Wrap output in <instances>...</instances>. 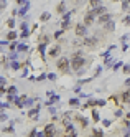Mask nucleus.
<instances>
[{
  "mask_svg": "<svg viewBox=\"0 0 130 137\" xmlns=\"http://www.w3.org/2000/svg\"><path fill=\"white\" fill-rule=\"evenodd\" d=\"M89 63V59L84 58L82 51H76V53H73L71 56V69L73 71H81V69H84V66Z\"/></svg>",
  "mask_w": 130,
  "mask_h": 137,
  "instance_id": "nucleus-1",
  "label": "nucleus"
},
{
  "mask_svg": "<svg viewBox=\"0 0 130 137\" xmlns=\"http://www.w3.org/2000/svg\"><path fill=\"white\" fill-rule=\"evenodd\" d=\"M56 66H58V71L59 73L68 74V73L71 71V59L66 58V56H61V58L58 59V63H56Z\"/></svg>",
  "mask_w": 130,
  "mask_h": 137,
  "instance_id": "nucleus-2",
  "label": "nucleus"
},
{
  "mask_svg": "<svg viewBox=\"0 0 130 137\" xmlns=\"http://www.w3.org/2000/svg\"><path fill=\"white\" fill-rule=\"evenodd\" d=\"M74 33L78 36H87V27L84 23H76L74 25Z\"/></svg>",
  "mask_w": 130,
  "mask_h": 137,
  "instance_id": "nucleus-3",
  "label": "nucleus"
},
{
  "mask_svg": "<svg viewBox=\"0 0 130 137\" xmlns=\"http://www.w3.org/2000/svg\"><path fill=\"white\" fill-rule=\"evenodd\" d=\"M86 40H84V45H86L87 48H96L97 45H99V40H97V36H84Z\"/></svg>",
  "mask_w": 130,
  "mask_h": 137,
  "instance_id": "nucleus-4",
  "label": "nucleus"
},
{
  "mask_svg": "<svg viewBox=\"0 0 130 137\" xmlns=\"http://www.w3.org/2000/svg\"><path fill=\"white\" fill-rule=\"evenodd\" d=\"M59 53H61V46H59V45H54V46H51L50 51H48V55H50L51 58H56V56H59Z\"/></svg>",
  "mask_w": 130,
  "mask_h": 137,
  "instance_id": "nucleus-5",
  "label": "nucleus"
},
{
  "mask_svg": "<svg viewBox=\"0 0 130 137\" xmlns=\"http://www.w3.org/2000/svg\"><path fill=\"white\" fill-rule=\"evenodd\" d=\"M94 20H96V17H94L91 12H87L86 15H84V25H86V27H91V25L94 23Z\"/></svg>",
  "mask_w": 130,
  "mask_h": 137,
  "instance_id": "nucleus-6",
  "label": "nucleus"
},
{
  "mask_svg": "<svg viewBox=\"0 0 130 137\" xmlns=\"http://www.w3.org/2000/svg\"><path fill=\"white\" fill-rule=\"evenodd\" d=\"M45 137H53V135H54V132H56V129H54V126H53V124H48L46 126V127H45Z\"/></svg>",
  "mask_w": 130,
  "mask_h": 137,
  "instance_id": "nucleus-7",
  "label": "nucleus"
},
{
  "mask_svg": "<svg viewBox=\"0 0 130 137\" xmlns=\"http://www.w3.org/2000/svg\"><path fill=\"white\" fill-rule=\"evenodd\" d=\"M78 134H76L74 131V126L73 124H66V135L64 137H76Z\"/></svg>",
  "mask_w": 130,
  "mask_h": 137,
  "instance_id": "nucleus-8",
  "label": "nucleus"
},
{
  "mask_svg": "<svg viewBox=\"0 0 130 137\" xmlns=\"http://www.w3.org/2000/svg\"><path fill=\"white\" fill-rule=\"evenodd\" d=\"M102 7V0H89V10H96Z\"/></svg>",
  "mask_w": 130,
  "mask_h": 137,
  "instance_id": "nucleus-9",
  "label": "nucleus"
},
{
  "mask_svg": "<svg viewBox=\"0 0 130 137\" xmlns=\"http://www.w3.org/2000/svg\"><path fill=\"white\" fill-rule=\"evenodd\" d=\"M25 101H26V96H22V97H15V106L18 107V109H23V106H25Z\"/></svg>",
  "mask_w": 130,
  "mask_h": 137,
  "instance_id": "nucleus-10",
  "label": "nucleus"
},
{
  "mask_svg": "<svg viewBox=\"0 0 130 137\" xmlns=\"http://www.w3.org/2000/svg\"><path fill=\"white\" fill-rule=\"evenodd\" d=\"M104 30L105 31H109V33H110V31H114L115 30V22H114V20H109V22L107 23H104Z\"/></svg>",
  "mask_w": 130,
  "mask_h": 137,
  "instance_id": "nucleus-11",
  "label": "nucleus"
},
{
  "mask_svg": "<svg viewBox=\"0 0 130 137\" xmlns=\"http://www.w3.org/2000/svg\"><path fill=\"white\" fill-rule=\"evenodd\" d=\"M109 20H112V15H110V13H102V15L99 17V23H100V25L107 23Z\"/></svg>",
  "mask_w": 130,
  "mask_h": 137,
  "instance_id": "nucleus-12",
  "label": "nucleus"
},
{
  "mask_svg": "<svg viewBox=\"0 0 130 137\" xmlns=\"http://www.w3.org/2000/svg\"><path fill=\"white\" fill-rule=\"evenodd\" d=\"M38 112H40V106H36L35 109L28 111V117H30V119H36L38 117Z\"/></svg>",
  "mask_w": 130,
  "mask_h": 137,
  "instance_id": "nucleus-13",
  "label": "nucleus"
},
{
  "mask_svg": "<svg viewBox=\"0 0 130 137\" xmlns=\"http://www.w3.org/2000/svg\"><path fill=\"white\" fill-rule=\"evenodd\" d=\"M122 101L130 104V88H128L127 91H124V93H122Z\"/></svg>",
  "mask_w": 130,
  "mask_h": 137,
  "instance_id": "nucleus-14",
  "label": "nucleus"
},
{
  "mask_svg": "<svg viewBox=\"0 0 130 137\" xmlns=\"http://www.w3.org/2000/svg\"><path fill=\"white\" fill-rule=\"evenodd\" d=\"M17 36H18V35H17V31L10 30V31H8V35H7V40H8V41H15V40H17Z\"/></svg>",
  "mask_w": 130,
  "mask_h": 137,
  "instance_id": "nucleus-15",
  "label": "nucleus"
},
{
  "mask_svg": "<svg viewBox=\"0 0 130 137\" xmlns=\"http://www.w3.org/2000/svg\"><path fill=\"white\" fill-rule=\"evenodd\" d=\"M10 58H7V56H0V63H2L3 68H10Z\"/></svg>",
  "mask_w": 130,
  "mask_h": 137,
  "instance_id": "nucleus-16",
  "label": "nucleus"
},
{
  "mask_svg": "<svg viewBox=\"0 0 130 137\" xmlns=\"http://www.w3.org/2000/svg\"><path fill=\"white\" fill-rule=\"evenodd\" d=\"M50 18H51V13H48V12H43V13H41V17H40L41 22H48Z\"/></svg>",
  "mask_w": 130,
  "mask_h": 137,
  "instance_id": "nucleus-17",
  "label": "nucleus"
},
{
  "mask_svg": "<svg viewBox=\"0 0 130 137\" xmlns=\"http://www.w3.org/2000/svg\"><path fill=\"white\" fill-rule=\"evenodd\" d=\"M64 10H66V3L64 2H61L58 7H56V12L58 13H64Z\"/></svg>",
  "mask_w": 130,
  "mask_h": 137,
  "instance_id": "nucleus-18",
  "label": "nucleus"
},
{
  "mask_svg": "<svg viewBox=\"0 0 130 137\" xmlns=\"http://www.w3.org/2000/svg\"><path fill=\"white\" fill-rule=\"evenodd\" d=\"M28 7H30V3L26 2V3H25V7H23V8H22V10H20V12H18V15H20V17H25V13L28 12Z\"/></svg>",
  "mask_w": 130,
  "mask_h": 137,
  "instance_id": "nucleus-19",
  "label": "nucleus"
},
{
  "mask_svg": "<svg viewBox=\"0 0 130 137\" xmlns=\"http://www.w3.org/2000/svg\"><path fill=\"white\" fill-rule=\"evenodd\" d=\"M69 25H71V23H69V20H63V22H61V30H68Z\"/></svg>",
  "mask_w": 130,
  "mask_h": 137,
  "instance_id": "nucleus-20",
  "label": "nucleus"
},
{
  "mask_svg": "<svg viewBox=\"0 0 130 137\" xmlns=\"http://www.w3.org/2000/svg\"><path fill=\"white\" fill-rule=\"evenodd\" d=\"M10 66H12L13 69H18L20 68V63L17 61V59H12V61H10Z\"/></svg>",
  "mask_w": 130,
  "mask_h": 137,
  "instance_id": "nucleus-21",
  "label": "nucleus"
},
{
  "mask_svg": "<svg viewBox=\"0 0 130 137\" xmlns=\"http://www.w3.org/2000/svg\"><path fill=\"white\" fill-rule=\"evenodd\" d=\"M94 134H92V137H104V134H102V131H99V129H94Z\"/></svg>",
  "mask_w": 130,
  "mask_h": 137,
  "instance_id": "nucleus-22",
  "label": "nucleus"
},
{
  "mask_svg": "<svg viewBox=\"0 0 130 137\" xmlns=\"http://www.w3.org/2000/svg\"><path fill=\"white\" fill-rule=\"evenodd\" d=\"M40 43H43V45H48V43H50V38H48L46 35H43V36L40 38Z\"/></svg>",
  "mask_w": 130,
  "mask_h": 137,
  "instance_id": "nucleus-23",
  "label": "nucleus"
},
{
  "mask_svg": "<svg viewBox=\"0 0 130 137\" xmlns=\"http://www.w3.org/2000/svg\"><path fill=\"white\" fill-rule=\"evenodd\" d=\"M69 104H71L73 107H78V106H79V99H76V97H73V99L69 101Z\"/></svg>",
  "mask_w": 130,
  "mask_h": 137,
  "instance_id": "nucleus-24",
  "label": "nucleus"
},
{
  "mask_svg": "<svg viewBox=\"0 0 130 137\" xmlns=\"http://www.w3.org/2000/svg\"><path fill=\"white\" fill-rule=\"evenodd\" d=\"M69 117H71V112H66L64 117H63V122H64V124H69Z\"/></svg>",
  "mask_w": 130,
  "mask_h": 137,
  "instance_id": "nucleus-25",
  "label": "nucleus"
},
{
  "mask_svg": "<svg viewBox=\"0 0 130 137\" xmlns=\"http://www.w3.org/2000/svg\"><path fill=\"white\" fill-rule=\"evenodd\" d=\"M128 8H130L128 0H124V2H122V10H128Z\"/></svg>",
  "mask_w": 130,
  "mask_h": 137,
  "instance_id": "nucleus-26",
  "label": "nucleus"
},
{
  "mask_svg": "<svg viewBox=\"0 0 130 137\" xmlns=\"http://www.w3.org/2000/svg\"><path fill=\"white\" fill-rule=\"evenodd\" d=\"M7 93H8V94H13V96H15V94H17V88H15V86H10Z\"/></svg>",
  "mask_w": 130,
  "mask_h": 137,
  "instance_id": "nucleus-27",
  "label": "nucleus"
},
{
  "mask_svg": "<svg viewBox=\"0 0 130 137\" xmlns=\"http://www.w3.org/2000/svg\"><path fill=\"white\" fill-rule=\"evenodd\" d=\"M38 50H40V53H41V55H45V50H46V45L40 43V46H38Z\"/></svg>",
  "mask_w": 130,
  "mask_h": 137,
  "instance_id": "nucleus-28",
  "label": "nucleus"
},
{
  "mask_svg": "<svg viewBox=\"0 0 130 137\" xmlns=\"http://www.w3.org/2000/svg\"><path fill=\"white\" fill-rule=\"evenodd\" d=\"M92 121H99V112H97V111H92Z\"/></svg>",
  "mask_w": 130,
  "mask_h": 137,
  "instance_id": "nucleus-29",
  "label": "nucleus"
},
{
  "mask_svg": "<svg viewBox=\"0 0 130 137\" xmlns=\"http://www.w3.org/2000/svg\"><path fill=\"white\" fill-rule=\"evenodd\" d=\"M7 27L13 28V27H15V20H13V18H8V22H7Z\"/></svg>",
  "mask_w": 130,
  "mask_h": 137,
  "instance_id": "nucleus-30",
  "label": "nucleus"
},
{
  "mask_svg": "<svg viewBox=\"0 0 130 137\" xmlns=\"http://www.w3.org/2000/svg\"><path fill=\"white\" fill-rule=\"evenodd\" d=\"M17 50H18V51H26L28 46H26V45H18V46H17Z\"/></svg>",
  "mask_w": 130,
  "mask_h": 137,
  "instance_id": "nucleus-31",
  "label": "nucleus"
},
{
  "mask_svg": "<svg viewBox=\"0 0 130 137\" xmlns=\"http://www.w3.org/2000/svg\"><path fill=\"white\" fill-rule=\"evenodd\" d=\"M56 101H58V96H53L51 99H50V101H48V103H46V106H51V104H53V103H56Z\"/></svg>",
  "mask_w": 130,
  "mask_h": 137,
  "instance_id": "nucleus-32",
  "label": "nucleus"
},
{
  "mask_svg": "<svg viewBox=\"0 0 130 137\" xmlns=\"http://www.w3.org/2000/svg\"><path fill=\"white\" fill-rule=\"evenodd\" d=\"M120 66H124V63H122V61H117V63L114 65V71H117V69L120 68Z\"/></svg>",
  "mask_w": 130,
  "mask_h": 137,
  "instance_id": "nucleus-33",
  "label": "nucleus"
},
{
  "mask_svg": "<svg viewBox=\"0 0 130 137\" xmlns=\"http://www.w3.org/2000/svg\"><path fill=\"white\" fill-rule=\"evenodd\" d=\"M46 78L50 79V81H54V79H56V74H54V73H50V74H46Z\"/></svg>",
  "mask_w": 130,
  "mask_h": 137,
  "instance_id": "nucleus-34",
  "label": "nucleus"
},
{
  "mask_svg": "<svg viewBox=\"0 0 130 137\" xmlns=\"http://www.w3.org/2000/svg\"><path fill=\"white\" fill-rule=\"evenodd\" d=\"M7 8V0H0V10Z\"/></svg>",
  "mask_w": 130,
  "mask_h": 137,
  "instance_id": "nucleus-35",
  "label": "nucleus"
},
{
  "mask_svg": "<svg viewBox=\"0 0 130 137\" xmlns=\"http://www.w3.org/2000/svg\"><path fill=\"white\" fill-rule=\"evenodd\" d=\"M124 73L125 74H130V65H124Z\"/></svg>",
  "mask_w": 130,
  "mask_h": 137,
  "instance_id": "nucleus-36",
  "label": "nucleus"
},
{
  "mask_svg": "<svg viewBox=\"0 0 130 137\" xmlns=\"http://www.w3.org/2000/svg\"><path fill=\"white\" fill-rule=\"evenodd\" d=\"M3 132H5V134H10V132H13V126H10V127H5V129H3Z\"/></svg>",
  "mask_w": 130,
  "mask_h": 137,
  "instance_id": "nucleus-37",
  "label": "nucleus"
},
{
  "mask_svg": "<svg viewBox=\"0 0 130 137\" xmlns=\"http://www.w3.org/2000/svg\"><path fill=\"white\" fill-rule=\"evenodd\" d=\"M79 122H81V126H84V127L87 126V121H86V117H79Z\"/></svg>",
  "mask_w": 130,
  "mask_h": 137,
  "instance_id": "nucleus-38",
  "label": "nucleus"
},
{
  "mask_svg": "<svg viewBox=\"0 0 130 137\" xmlns=\"http://www.w3.org/2000/svg\"><path fill=\"white\" fill-rule=\"evenodd\" d=\"M96 106H105V101H102V99H97V101H96Z\"/></svg>",
  "mask_w": 130,
  "mask_h": 137,
  "instance_id": "nucleus-39",
  "label": "nucleus"
},
{
  "mask_svg": "<svg viewBox=\"0 0 130 137\" xmlns=\"http://www.w3.org/2000/svg\"><path fill=\"white\" fill-rule=\"evenodd\" d=\"M28 35H30V31H28V30H23V31H22V38H23V40H25Z\"/></svg>",
  "mask_w": 130,
  "mask_h": 137,
  "instance_id": "nucleus-40",
  "label": "nucleus"
},
{
  "mask_svg": "<svg viewBox=\"0 0 130 137\" xmlns=\"http://www.w3.org/2000/svg\"><path fill=\"white\" fill-rule=\"evenodd\" d=\"M17 46H18V45H17V41H10V50H15Z\"/></svg>",
  "mask_w": 130,
  "mask_h": 137,
  "instance_id": "nucleus-41",
  "label": "nucleus"
},
{
  "mask_svg": "<svg viewBox=\"0 0 130 137\" xmlns=\"http://www.w3.org/2000/svg\"><path fill=\"white\" fill-rule=\"evenodd\" d=\"M17 56H18V53H15V51H13V53L8 55V58H10V59H17Z\"/></svg>",
  "mask_w": 130,
  "mask_h": 137,
  "instance_id": "nucleus-42",
  "label": "nucleus"
},
{
  "mask_svg": "<svg viewBox=\"0 0 130 137\" xmlns=\"http://www.w3.org/2000/svg\"><path fill=\"white\" fill-rule=\"evenodd\" d=\"M7 121V114H3V112H0V122Z\"/></svg>",
  "mask_w": 130,
  "mask_h": 137,
  "instance_id": "nucleus-43",
  "label": "nucleus"
},
{
  "mask_svg": "<svg viewBox=\"0 0 130 137\" xmlns=\"http://www.w3.org/2000/svg\"><path fill=\"white\" fill-rule=\"evenodd\" d=\"M5 83H7V79H5V78H2V76H0V88H2V86H5Z\"/></svg>",
  "mask_w": 130,
  "mask_h": 137,
  "instance_id": "nucleus-44",
  "label": "nucleus"
},
{
  "mask_svg": "<svg viewBox=\"0 0 130 137\" xmlns=\"http://www.w3.org/2000/svg\"><path fill=\"white\" fill-rule=\"evenodd\" d=\"M20 28H22V31H23V30H28V25H26V22H23L22 25H20Z\"/></svg>",
  "mask_w": 130,
  "mask_h": 137,
  "instance_id": "nucleus-45",
  "label": "nucleus"
},
{
  "mask_svg": "<svg viewBox=\"0 0 130 137\" xmlns=\"http://www.w3.org/2000/svg\"><path fill=\"white\" fill-rule=\"evenodd\" d=\"M61 35H63V30L56 31V33H54V38H61Z\"/></svg>",
  "mask_w": 130,
  "mask_h": 137,
  "instance_id": "nucleus-46",
  "label": "nucleus"
},
{
  "mask_svg": "<svg viewBox=\"0 0 130 137\" xmlns=\"http://www.w3.org/2000/svg\"><path fill=\"white\" fill-rule=\"evenodd\" d=\"M45 78H46V74H41V76H38L36 81H45Z\"/></svg>",
  "mask_w": 130,
  "mask_h": 137,
  "instance_id": "nucleus-47",
  "label": "nucleus"
},
{
  "mask_svg": "<svg viewBox=\"0 0 130 137\" xmlns=\"http://www.w3.org/2000/svg\"><path fill=\"white\" fill-rule=\"evenodd\" d=\"M30 137H36V129H33V131L30 132Z\"/></svg>",
  "mask_w": 130,
  "mask_h": 137,
  "instance_id": "nucleus-48",
  "label": "nucleus"
},
{
  "mask_svg": "<svg viewBox=\"0 0 130 137\" xmlns=\"http://www.w3.org/2000/svg\"><path fill=\"white\" fill-rule=\"evenodd\" d=\"M124 23H127V25H130V17H125V18H124Z\"/></svg>",
  "mask_w": 130,
  "mask_h": 137,
  "instance_id": "nucleus-49",
  "label": "nucleus"
},
{
  "mask_svg": "<svg viewBox=\"0 0 130 137\" xmlns=\"http://www.w3.org/2000/svg\"><path fill=\"white\" fill-rule=\"evenodd\" d=\"M127 40H128V35H124V36H122V43H125Z\"/></svg>",
  "mask_w": 130,
  "mask_h": 137,
  "instance_id": "nucleus-50",
  "label": "nucleus"
},
{
  "mask_svg": "<svg viewBox=\"0 0 130 137\" xmlns=\"http://www.w3.org/2000/svg\"><path fill=\"white\" fill-rule=\"evenodd\" d=\"M115 116H117V117H120V116H122V111L117 109V111H115Z\"/></svg>",
  "mask_w": 130,
  "mask_h": 137,
  "instance_id": "nucleus-51",
  "label": "nucleus"
},
{
  "mask_svg": "<svg viewBox=\"0 0 130 137\" xmlns=\"http://www.w3.org/2000/svg\"><path fill=\"white\" fill-rule=\"evenodd\" d=\"M17 3H18V5H23V3H26L25 0H17Z\"/></svg>",
  "mask_w": 130,
  "mask_h": 137,
  "instance_id": "nucleus-52",
  "label": "nucleus"
},
{
  "mask_svg": "<svg viewBox=\"0 0 130 137\" xmlns=\"http://www.w3.org/2000/svg\"><path fill=\"white\" fill-rule=\"evenodd\" d=\"M36 137H45V132H38V134H36Z\"/></svg>",
  "mask_w": 130,
  "mask_h": 137,
  "instance_id": "nucleus-53",
  "label": "nucleus"
},
{
  "mask_svg": "<svg viewBox=\"0 0 130 137\" xmlns=\"http://www.w3.org/2000/svg\"><path fill=\"white\" fill-rule=\"evenodd\" d=\"M124 137H130V131H127V132H125V134H124Z\"/></svg>",
  "mask_w": 130,
  "mask_h": 137,
  "instance_id": "nucleus-54",
  "label": "nucleus"
},
{
  "mask_svg": "<svg viewBox=\"0 0 130 137\" xmlns=\"http://www.w3.org/2000/svg\"><path fill=\"white\" fill-rule=\"evenodd\" d=\"M125 84H127V86H130V78H128V79H125Z\"/></svg>",
  "mask_w": 130,
  "mask_h": 137,
  "instance_id": "nucleus-55",
  "label": "nucleus"
},
{
  "mask_svg": "<svg viewBox=\"0 0 130 137\" xmlns=\"http://www.w3.org/2000/svg\"><path fill=\"white\" fill-rule=\"evenodd\" d=\"M127 119H128V121H130V112H128V114H127Z\"/></svg>",
  "mask_w": 130,
  "mask_h": 137,
  "instance_id": "nucleus-56",
  "label": "nucleus"
},
{
  "mask_svg": "<svg viewBox=\"0 0 130 137\" xmlns=\"http://www.w3.org/2000/svg\"><path fill=\"white\" fill-rule=\"evenodd\" d=\"M76 2H81V0H76Z\"/></svg>",
  "mask_w": 130,
  "mask_h": 137,
  "instance_id": "nucleus-57",
  "label": "nucleus"
},
{
  "mask_svg": "<svg viewBox=\"0 0 130 137\" xmlns=\"http://www.w3.org/2000/svg\"><path fill=\"white\" fill-rule=\"evenodd\" d=\"M0 96H2V93H0Z\"/></svg>",
  "mask_w": 130,
  "mask_h": 137,
  "instance_id": "nucleus-58",
  "label": "nucleus"
},
{
  "mask_svg": "<svg viewBox=\"0 0 130 137\" xmlns=\"http://www.w3.org/2000/svg\"><path fill=\"white\" fill-rule=\"evenodd\" d=\"M110 2H114V0H110Z\"/></svg>",
  "mask_w": 130,
  "mask_h": 137,
  "instance_id": "nucleus-59",
  "label": "nucleus"
},
{
  "mask_svg": "<svg viewBox=\"0 0 130 137\" xmlns=\"http://www.w3.org/2000/svg\"><path fill=\"white\" fill-rule=\"evenodd\" d=\"M0 12H2V10H0Z\"/></svg>",
  "mask_w": 130,
  "mask_h": 137,
  "instance_id": "nucleus-60",
  "label": "nucleus"
}]
</instances>
